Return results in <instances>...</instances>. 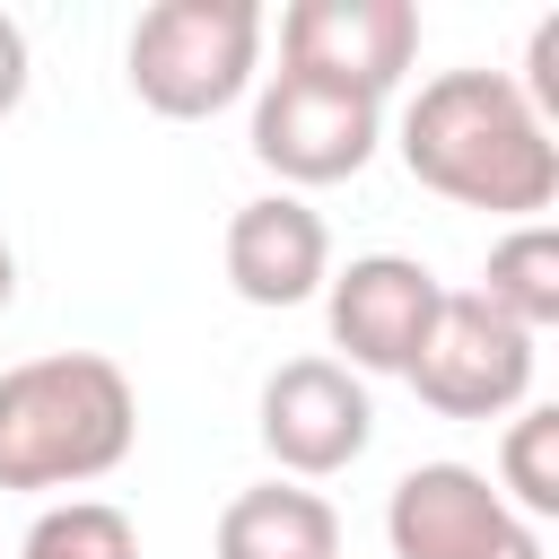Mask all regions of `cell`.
I'll return each mask as SVG.
<instances>
[{
	"mask_svg": "<svg viewBox=\"0 0 559 559\" xmlns=\"http://www.w3.org/2000/svg\"><path fill=\"white\" fill-rule=\"evenodd\" d=\"M262 9L253 0H157L131 26V87L166 122H201L253 87Z\"/></svg>",
	"mask_w": 559,
	"mask_h": 559,
	"instance_id": "3957f363",
	"label": "cell"
},
{
	"mask_svg": "<svg viewBox=\"0 0 559 559\" xmlns=\"http://www.w3.org/2000/svg\"><path fill=\"white\" fill-rule=\"evenodd\" d=\"M17 96H26V26L0 9V122L17 114Z\"/></svg>",
	"mask_w": 559,
	"mask_h": 559,
	"instance_id": "9a60e30c",
	"label": "cell"
},
{
	"mask_svg": "<svg viewBox=\"0 0 559 559\" xmlns=\"http://www.w3.org/2000/svg\"><path fill=\"white\" fill-rule=\"evenodd\" d=\"M218 559H341V515L314 489H245L218 515Z\"/></svg>",
	"mask_w": 559,
	"mask_h": 559,
	"instance_id": "8fae6325",
	"label": "cell"
},
{
	"mask_svg": "<svg viewBox=\"0 0 559 559\" xmlns=\"http://www.w3.org/2000/svg\"><path fill=\"white\" fill-rule=\"evenodd\" d=\"M472 297H489L515 332H550V323H559V236H550L542 218L507 227V236L489 245V271H480Z\"/></svg>",
	"mask_w": 559,
	"mask_h": 559,
	"instance_id": "7c38bea8",
	"label": "cell"
},
{
	"mask_svg": "<svg viewBox=\"0 0 559 559\" xmlns=\"http://www.w3.org/2000/svg\"><path fill=\"white\" fill-rule=\"evenodd\" d=\"M384 533H393V559H498L524 533V515L489 489V472H472V463H419V472L393 480Z\"/></svg>",
	"mask_w": 559,
	"mask_h": 559,
	"instance_id": "ba28073f",
	"label": "cell"
},
{
	"mask_svg": "<svg viewBox=\"0 0 559 559\" xmlns=\"http://www.w3.org/2000/svg\"><path fill=\"white\" fill-rule=\"evenodd\" d=\"M253 157L280 183H341V175H358L376 157V105L349 96V87L280 70L262 87V105H253Z\"/></svg>",
	"mask_w": 559,
	"mask_h": 559,
	"instance_id": "52a82bcc",
	"label": "cell"
},
{
	"mask_svg": "<svg viewBox=\"0 0 559 559\" xmlns=\"http://www.w3.org/2000/svg\"><path fill=\"white\" fill-rule=\"evenodd\" d=\"M9 297H17V253H9V236H0V314H9Z\"/></svg>",
	"mask_w": 559,
	"mask_h": 559,
	"instance_id": "2e32d148",
	"label": "cell"
},
{
	"mask_svg": "<svg viewBox=\"0 0 559 559\" xmlns=\"http://www.w3.org/2000/svg\"><path fill=\"white\" fill-rule=\"evenodd\" d=\"M402 376L437 419H507L524 402V384H533V332H515L489 297L445 288L437 323H428V341H419V358Z\"/></svg>",
	"mask_w": 559,
	"mask_h": 559,
	"instance_id": "277c9868",
	"label": "cell"
},
{
	"mask_svg": "<svg viewBox=\"0 0 559 559\" xmlns=\"http://www.w3.org/2000/svg\"><path fill=\"white\" fill-rule=\"evenodd\" d=\"M367 437H376V402L341 358H288L262 376V445L280 472L332 480L367 454Z\"/></svg>",
	"mask_w": 559,
	"mask_h": 559,
	"instance_id": "8992f818",
	"label": "cell"
},
{
	"mask_svg": "<svg viewBox=\"0 0 559 559\" xmlns=\"http://www.w3.org/2000/svg\"><path fill=\"white\" fill-rule=\"evenodd\" d=\"M419 52V9L411 0H297L280 17V70L349 87L367 105H384L402 87Z\"/></svg>",
	"mask_w": 559,
	"mask_h": 559,
	"instance_id": "5b68a950",
	"label": "cell"
},
{
	"mask_svg": "<svg viewBox=\"0 0 559 559\" xmlns=\"http://www.w3.org/2000/svg\"><path fill=\"white\" fill-rule=\"evenodd\" d=\"M437 271L411 262V253H358L341 280H332V341L349 349V367L367 376H402L437 323Z\"/></svg>",
	"mask_w": 559,
	"mask_h": 559,
	"instance_id": "9c48e42d",
	"label": "cell"
},
{
	"mask_svg": "<svg viewBox=\"0 0 559 559\" xmlns=\"http://www.w3.org/2000/svg\"><path fill=\"white\" fill-rule=\"evenodd\" d=\"M17 559H140V533H131L122 507H105V498H70V507L35 515V533H26Z\"/></svg>",
	"mask_w": 559,
	"mask_h": 559,
	"instance_id": "5bb4252c",
	"label": "cell"
},
{
	"mask_svg": "<svg viewBox=\"0 0 559 559\" xmlns=\"http://www.w3.org/2000/svg\"><path fill=\"white\" fill-rule=\"evenodd\" d=\"M498 498L524 515H559V411H515L498 445Z\"/></svg>",
	"mask_w": 559,
	"mask_h": 559,
	"instance_id": "4fadbf2b",
	"label": "cell"
},
{
	"mask_svg": "<svg viewBox=\"0 0 559 559\" xmlns=\"http://www.w3.org/2000/svg\"><path fill=\"white\" fill-rule=\"evenodd\" d=\"M227 280L245 306H306L332 280V236L297 192H262L227 218Z\"/></svg>",
	"mask_w": 559,
	"mask_h": 559,
	"instance_id": "30bf717a",
	"label": "cell"
},
{
	"mask_svg": "<svg viewBox=\"0 0 559 559\" xmlns=\"http://www.w3.org/2000/svg\"><path fill=\"white\" fill-rule=\"evenodd\" d=\"M402 166L428 192H445L463 210H498V218H533L559 192V140L507 70L428 79L402 114Z\"/></svg>",
	"mask_w": 559,
	"mask_h": 559,
	"instance_id": "6da1fadb",
	"label": "cell"
},
{
	"mask_svg": "<svg viewBox=\"0 0 559 559\" xmlns=\"http://www.w3.org/2000/svg\"><path fill=\"white\" fill-rule=\"evenodd\" d=\"M140 437L131 376L96 349H52L0 376V489L105 480Z\"/></svg>",
	"mask_w": 559,
	"mask_h": 559,
	"instance_id": "7a4b0ae2",
	"label": "cell"
}]
</instances>
